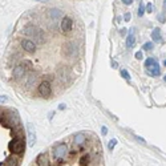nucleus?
I'll use <instances>...</instances> for the list:
<instances>
[{"label":"nucleus","mask_w":166,"mask_h":166,"mask_svg":"<svg viewBox=\"0 0 166 166\" xmlns=\"http://www.w3.org/2000/svg\"><path fill=\"white\" fill-rule=\"evenodd\" d=\"M122 3L125 4V6H130V4L133 3V0H122Z\"/></svg>","instance_id":"bb28decb"},{"label":"nucleus","mask_w":166,"mask_h":166,"mask_svg":"<svg viewBox=\"0 0 166 166\" xmlns=\"http://www.w3.org/2000/svg\"><path fill=\"white\" fill-rule=\"evenodd\" d=\"M145 11H146V7H144V4L141 3V4H140V7H138V16H140V17H142V16H144V13H145Z\"/></svg>","instance_id":"aec40b11"},{"label":"nucleus","mask_w":166,"mask_h":166,"mask_svg":"<svg viewBox=\"0 0 166 166\" xmlns=\"http://www.w3.org/2000/svg\"><path fill=\"white\" fill-rule=\"evenodd\" d=\"M23 33L26 35V36L31 37L32 41L35 43H39V44H44L45 43V37H44V32L41 29H39L33 26H28L23 29Z\"/></svg>","instance_id":"f257e3e1"},{"label":"nucleus","mask_w":166,"mask_h":166,"mask_svg":"<svg viewBox=\"0 0 166 166\" xmlns=\"http://www.w3.org/2000/svg\"><path fill=\"white\" fill-rule=\"evenodd\" d=\"M49 15L52 16V19H59L61 16V11H59V9H51V11H49Z\"/></svg>","instance_id":"6ab92c4d"},{"label":"nucleus","mask_w":166,"mask_h":166,"mask_svg":"<svg viewBox=\"0 0 166 166\" xmlns=\"http://www.w3.org/2000/svg\"><path fill=\"white\" fill-rule=\"evenodd\" d=\"M36 80H37V74L36 73H29V74H27V77H26V85H27V87H31V85H33L35 83H36Z\"/></svg>","instance_id":"4468645a"},{"label":"nucleus","mask_w":166,"mask_h":166,"mask_svg":"<svg viewBox=\"0 0 166 166\" xmlns=\"http://www.w3.org/2000/svg\"><path fill=\"white\" fill-rule=\"evenodd\" d=\"M164 9L166 11V0H165V3H164Z\"/></svg>","instance_id":"7c9ffc66"},{"label":"nucleus","mask_w":166,"mask_h":166,"mask_svg":"<svg viewBox=\"0 0 166 166\" xmlns=\"http://www.w3.org/2000/svg\"><path fill=\"white\" fill-rule=\"evenodd\" d=\"M130 17H132V16H130V13H129V12L124 15V19H125V21H129V20H130Z\"/></svg>","instance_id":"a878e982"},{"label":"nucleus","mask_w":166,"mask_h":166,"mask_svg":"<svg viewBox=\"0 0 166 166\" xmlns=\"http://www.w3.org/2000/svg\"><path fill=\"white\" fill-rule=\"evenodd\" d=\"M101 133H102V134L105 135V134H107V133H108V129H107V128H105V126H102V129H101Z\"/></svg>","instance_id":"cd10ccee"},{"label":"nucleus","mask_w":166,"mask_h":166,"mask_svg":"<svg viewBox=\"0 0 166 166\" xmlns=\"http://www.w3.org/2000/svg\"><path fill=\"white\" fill-rule=\"evenodd\" d=\"M158 19H159V21H161V23H165V16H159Z\"/></svg>","instance_id":"c85d7f7f"},{"label":"nucleus","mask_w":166,"mask_h":166,"mask_svg":"<svg viewBox=\"0 0 166 166\" xmlns=\"http://www.w3.org/2000/svg\"><path fill=\"white\" fill-rule=\"evenodd\" d=\"M72 27H73V21L70 17H64L63 21H61V31L64 33H68L72 31Z\"/></svg>","instance_id":"9d476101"},{"label":"nucleus","mask_w":166,"mask_h":166,"mask_svg":"<svg viewBox=\"0 0 166 166\" xmlns=\"http://www.w3.org/2000/svg\"><path fill=\"white\" fill-rule=\"evenodd\" d=\"M28 145L29 146H33L35 142H36V134L33 132V126L31 124H28Z\"/></svg>","instance_id":"f8f14e48"},{"label":"nucleus","mask_w":166,"mask_h":166,"mask_svg":"<svg viewBox=\"0 0 166 166\" xmlns=\"http://www.w3.org/2000/svg\"><path fill=\"white\" fill-rule=\"evenodd\" d=\"M37 2H44V0H37Z\"/></svg>","instance_id":"2f4dec72"},{"label":"nucleus","mask_w":166,"mask_h":166,"mask_svg":"<svg viewBox=\"0 0 166 166\" xmlns=\"http://www.w3.org/2000/svg\"><path fill=\"white\" fill-rule=\"evenodd\" d=\"M142 49H144V51H152V49H153V43H145Z\"/></svg>","instance_id":"4be33fe9"},{"label":"nucleus","mask_w":166,"mask_h":166,"mask_svg":"<svg viewBox=\"0 0 166 166\" xmlns=\"http://www.w3.org/2000/svg\"><path fill=\"white\" fill-rule=\"evenodd\" d=\"M36 165L37 166H49V159H48V155L45 153H41L37 155L36 158Z\"/></svg>","instance_id":"9b49d317"},{"label":"nucleus","mask_w":166,"mask_h":166,"mask_svg":"<svg viewBox=\"0 0 166 166\" xmlns=\"http://www.w3.org/2000/svg\"><path fill=\"white\" fill-rule=\"evenodd\" d=\"M21 47L24 48V51H27L29 53H33L36 51V44L32 40H21Z\"/></svg>","instance_id":"1a4fd4ad"},{"label":"nucleus","mask_w":166,"mask_h":166,"mask_svg":"<svg viewBox=\"0 0 166 166\" xmlns=\"http://www.w3.org/2000/svg\"><path fill=\"white\" fill-rule=\"evenodd\" d=\"M142 56H144V53L141 52V51L135 53V59H137V60H141V59H142Z\"/></svg>","instance_id":"393cba45"},{"label":"nucleus","mask_w":166,"mask_h":166,"mask_svg":"<svg viewBox=\"0 0 166 166\" xmlns=\"http://www.w3.org/2000/svg\"><path fill=\"white\" fill-rule=\"evenodd\" d=\"M57 77L60 78V81H61V83H67V80H68V72H67V69H65V68L59 69Z\"/></svg>","instance_id":"2eb2a0df"},{"label":"nucleus","mask_w":166,"mask_h":166,"mask_svg":"<svg viewBox=\"0 0 166 166\" xmlns=\"http://www.w3.org/2000/svg\"><path fill=\"white\" fill-rule=\"evenodd\" d=\"M90 162H92V155L90 154H84L81 158L78 161V165L80 166H89Z\"/></svg>","instance_id":"ddd939ff"},{"label":"nucleus","mask_w":166,"mask_h":166,"mask_svg":"<svg viewBox=\"0 0 166 166\" xmlns=\"http://www.w3.org/2000/svg\"><path fill=\"white\" fill-rule=\"evenodd\" d=\"M60 109H61V110H63V109H65V105H64V104H61V105H60Z\"/></svg>","instance_id":"c756f323"},{"label":"nucleus","mask_w":166,"mask_h":166,"mask_svg":"<svg viewBox=\"0 0 166 166\" xmlns=\"http://www.w3.org/2000/svg\"><path fill=\"white\" fill-rule=\"evenodd\" d=\"M7 165L8 166H19L20 165V159L16 157H8L7 158Z\"/></svg>","instance_id":"a211bd4d"},{"label":"nucleus","mask_w":166,"mask_h":166,"mask_svg":"<svg viewBox=\"0 0 166 166\" xmlns=\"http://www.w3.org/2000/svg\"><path fill=\"white\" fill-rule=\"evenodd\" d=\"M164 64H165V65H166V60H165V61H164Z\"/></svg>","instance_id":"473e14b6"},{"label":"nucleus","mask_w":166,"mask_h":166,"mask_svg":"<svg viewBox=\"0 0 166 166\" xmlns=\"http://www.w3.org/2000/svg\"><path fill=\"white\" fill-rule=\"evenodd\" d=\"M164 80H165V81H166V76H165V77H164Z\"/></svg>","instance_id":"72a5a7b5"},{"label":"nucleus","mask_w":166,"mask_h":166,"mask_svg":"<svg viewBox=\"0 0 166 166\" xmlns=\"http://www.w3.org/2000/svg\"><path fill=\"white\" fill-rule=\"evenodd\" d=\"M117 145V140L116 138H113V140H110V142L108 144V148H109V150H113L114 149V146Z\"/></svg>","instance_id":"412c9836"},{"label":"nucleus","mask_w":166,"mask_h":166,"mask_svg":"<svg viewBox=\"0 0 166 166\" xmlns=\"http://www.w3.org/2000/svg\"><path fill=\"white\" fill-rule=\"evenodd\" d=\"M121 76H122L125 80H129V78H130V76H129V73H128L126 69H121Z\"/></svg>","instance_id":"5701e85b"},{"label":"nucleus","mask_w":166,"mask_h":166,"mask_svg":"<svg viewBox=\"0 0 166 166\" xmlns=\"http://www.w3.org/2000/svg\"><path fill=\"white\" fill-rule=\"evenodd\" d=\"M154 11V6H153V4H148V6H146V12H149V13H152Z\"/></svg>","instance_id":"b1692460"},{"label":"nucleus","mask_w":166,"mask_h":166,"mask_svg":"<svg viewBox=\"0 0 166 166\" xmlns=\"http://www.w3.org/2000/svg\"><path fill=\"white\" fill-rule=\"evenodd\" d=\"M9 150L16 155L23 154L24 153V141H23V138H15L13 137V140L9 142Z\"/></svg>","instance_id":"20e7f679"},{"label":"nucleus","mask_w":166,"mask_h":166,"mask_svg":"<svg viewBox=\"0 0 166 166\" xmlns=\"http://www.w3.org/2000/svg\"><path fill=\"white\" fill-rule=\"evenodd\" d=\"M27 68H26V65H24L23 63L21 64H17L16 67L13 68V70H12V76H13V78H20V77H23L24 74L27 73Z\"/></svg>","instance_id":"6e6552de"},{"label":"nucleus","mask_w":166,"mask_h":166,"mask_svg":"<svg viewBox=\"0 0 166 166\" xmlns=\"http://www.w3.org/2000/svg\"><path fill=\"white\" fill-rule=\"evenodd\" d=\"M39 93H40V96H43V97H49L51 93H52L51 84H49L48 81H43L39 85Z\"/></svg>","instance_id":"423d86ee"},{"label":"nucleus","mask_w":166,"mask_h":166,"mask_svg":"<svg viewBox=\"0 0 166 166\" xmlns=\"http://www.w3.org/2000/svg\"><path fill=\"white\" fill-rule=\"evenodd\" d=\"M68 150H69L68 149V145L64 144V142L57 144L56 146H55V149H53V157H55V159L57 161L59 165H61L64 162V158L67 157Z\"/></svg>","instance_id":"f03ea898"},{"label":"nucleus","mask_w":166,"mask_h":166,"mask_svg":"<svg viewBox=\"0 0 166 166\" xmlns=\"http://www.w3.org/2000/svg\"><path fill=\"white\" fill-rule=\"evenodd\" d=\"M0 166H4V165H3V164H2V165H0Z\"/></svg>","instance_id":"f704fd0d"},{"label":"nucleus","mask_w":166,"mask_h":166,"mask_svg":"<svg viewBox=\"0 0 166 166\" xmlns=\"http://www.w3.org/2000/svg\"><path fill=\"white\" fill-rule=\"evenodd\" d=\"M85 142H87V134L84 132H80L73 137V146L74 148H81Z\"/></svg>","instance_id":"0eeeda50"},{"label":"nucleus","mask_w":166,"mask_h":166,"mask_svg":"<svg viewBox=\"0 0 166 166\" xmlns=\"http://www.w3.org/2000/svg\"><path fill=\"white\" fill-rule=\"evenodd\" d=\"M61 51H63V55H64V56H67V57H73V56H76V55H77V51H78L76 41H67V43L63 45Z\"/></svg>","instance_id":"7ed1b4c3"},{"label":"nucleus","mask_w":166,"mask_h":166,"mask_svg":"<svg viewBox=\"0 0 166 166\" xmlns=\"http://www.w3.org/2000/svg\"><path fill=\"white\" fill-rule=\"evenodd\" d=\"M134 45H135V37H134L133 33H130L129 36L126 37V47L128 48H133Z\"/></svg>","instance_id":"f3484780"},{"label":"nucleus","mask_w":166,"mask_h":166,"mask_svg":"<svg viewBox=\"0 0 166 166\" xmlns=\"http://www.w3.org/2000/svg\"><path fill=\"white\" fill-rule=\"evenodd\" d=\"M145 68H146L148 73L152 74V76H159L161 74V70H159V65L157 64L154 59L149 57L146 59V61H145Z\"/></svg>","instance_id":"39448f33"},{"label":"nucleus","mask_w":166,"mask_h":166,"mask_svg":"<svg viewBox=\"0 0 166 166\" xmlns=\"http://www.w3.org/2000/svg\"><path fill=\"white\" fill-rule=\"evenodd\" d=\"M152 40L154 43H159L161 40H162V37H161V31L159 28H154L153 32H152Z\"/></svg>","instance_id":"dca6fc26"}]
</instances>
